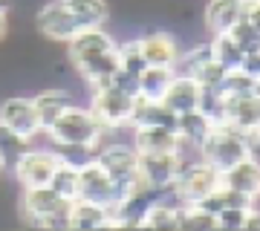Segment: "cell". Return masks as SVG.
Instances as JSON below:
<instances>
[{
    "label": "cell",
    "mask_w": 260,
    "mask_h": 231,
    "mask_svg": "<svg viewBox=\"0 0 260 231\" xmlns=\"http://www.w3.org/2000/svg\"><path fill=\"white\" fill-rule=\"evenodd\" d=\"M257 203H260V194H257Z\"/></svg>",
    "instance_id": "obj_43"
},
{
    "label": "cell",
    "mask_w": 260,
    "mask_h": 231,
    "mask_svg": "<svg viewBox=\"0 0 260 231\" xmlns=\"http://www.w3.org/2000/svg\"><path fill=\"white\" fill-rule=\"evenodd\" d=\"M67 208H70V203H64L49 185H29L20 194V214H26L35 225H41L44 220L67 211Z\"/></svg>",
    "instance_id": "obj_11"
},
{
    "label": "cell",
    "mask_w": 260,
    "mask_h": 231,
    "mask_svg": "<svg viewBox=\"0 0 260 231\" xmlns=\"http://www.w3.org/2000/svg\"><path fill=\"white\" fill-rule=\"evenodd\" d=\"M95 162L110 174V179L119 185L121 194H130L133 188L142 185L139 176V153L133 145H99L95 150Z\"/></svg>",
    "instance_id": "obj_5"
},
{
    "label": "cell",
    "mask_w": 260,
    "mask_h": 231,
    "mask_svg": "<svg viewBox=\"0 0 260 231\" xmlns=\"http://www.w3.org/2000/svg\"><path fill=\"white\" fill-rule=\"evenodd\" d=\"M223 75H225V70L217 61H208V64L200 70V73L194 75L197 81H200V87H220V81H223Z\"/></svg>",
    "instance_id": "obj_36"
},
{
    "label": "cell",
    "mask_w": 260,
    "mask_h": 231,
    "mask_svg": "<svg viewBox=\"0 0 260 231\" xmlns=\"http://www.w3.org/2000/svg\"><path fill=\"white\" fill-rule=\"evenodd\" d=\"M243 231H260V208L257 205L249 208V214H246V228Z\"/></svg>",
    "instance_id": "obj_38"
},
{
    "label": "cell",
    "mask_w": 260,
    "mask_h": 231,
    "mask_svg": "<svg viewBox=\"0 0 260 231\" xmlns=\"http://www.w3.org/2000/svg\"><path fill=\"white\" fill-rule=\"evenodd\" d=\"M64 6L75 15V20L81 23V29L104 26L107 18H110V6H107V0H64Z\"/></svg>",
    "instance_id": "obj_23"
},
{
    "label": "cell",
    "mask_w": 260,
    "mask_h": 231,
    "mask_svg": "<svg viewBox=\"0 0 260 231\" xmlns=\"http://www.w3.org/2000/svg\"><path fill=\"white\" fill-rule=\"evenodd\" d=\"M32 104H35L41 130L47 133V130L58 121V116H61L70 104H73V92L61 90V87H49V90H41L38 95H32Z\"/></svg>",
    "instance_id": "obj_19"
},
{
    "label": "cell",
    "mask_w": 260,
    "mask_h": 231,
    "mask_svg": "<svg viewBox=\"0 0 260 231\" xmlns=\"http://www.w3.org/2000/svg\"><path fill=\"white\" fill-rule=\"evenodd\" d=\"M67 220H70V231H99L110 228V208H104L90 200H73L67 208Z\"/></svg>",
    "instance_id": "obj_16"
},
{
    "label": "cell",
    "mask_w": 260,
    "mask_h": 231,
    "mask_svg": "<svg viewBox=\"0 0 260 231\" xmlns=\"http://www.w3.org/2000/svg\"><path fill=\"white\" fill-rule=\"evenodd\" d=\"M251 78L249 73H243V70H225L223 81H220V87L217 90L223 92V95H246V92H251Z\"/></svg>",
    "instance_id": "obj_33"
},
{
    "label": "cell",
    "mask_w": 260,
    "mask_h": 231,
    "mask_svg": "<svg viewBox=\"0 0 260 231\" xmlns=\"http://www.w3.org/2000/svg\"><path fill=\"white\" fill-rule=\"evenodd\" d=\"M136 153H182V139L168 127H133Z\"/></svg>",
    "instance_id": "obj_17"
},
{
    "label": "cell",
    "mask_w": 260,
    "mask_h": 231,
    "mask_svg": "<svg viewBox=\"0 0 260 231\" xmlns=\"http://www.w3.org/2000/svg\"><path fill=\"white\" fill-rule=\"evenodd\" d=\"M9 6H12V0H0V15H9Z\"/></svg>",
    "instance_id": "obj_41"
},
{
    "label": "cell",
    "mask_w": 260,
    "mask_h": 231,
    "mask_svg": "<svg viewBox=\"0 0 260 231\" xmlns=\"http://www.w3.org/2000/svg\"><path fill=\"white\" fill-rule=\"evenodd\" d=\"M139 46L150 67H174L179 58L177 38L165 29H148L145 35H139Z\"/></svg>",
    "instance_id": "obj_13"
},
{
    "label": "cell",
    "mask_w": 260,
    "mask_h": 231,
    "mask_svg": "<svg viewBox=\"0 0 260 231\" xmlns=\"http://www.w3.org/2000/svg\"><path fill=\"white\" fill-rule=\"evenodd\" d=\"M0 174H3V162H0Z\"/></svg>",
    "instance_id": "obj_42"
},
{
    "label": "cell",
    "mask_w": 260,
    "mask_h": 231,
    "mask_svg": "<svg viewBox=\"0 0 260 231\" xmlns=\"http://www.w3.org/2000/svg\"><path fill=\"white\" fill-rule=\"evenodd\" d=\"M9 35V15H0V41Z\"/></svg>",
    "instance_id": "obj_39"
},
{
    "label": "cell",
    "mask_w": 260,
    "mask_h": 231,
    "mask_svg": "<svg viewBox=\"0 0 260 231\" xmlns=\"http://www.w3.org/2000/svg\"><path fill=\"white\" fill-rule=\"evenodd\" d=\"M162 191L165 188H153V185L142 182L139 188H133L130 194H124L110 208V228H142L150 205L162 196Z\"/></svg>",
    "instance_id": "obj_6"
},
{
    "label": "cell",
    "mask_w": 260,
    "mask_h": 231,
    "mask_svg": "<svg viewBox=\"0 0 260 231\" xmlns=\"http://www.w3.org/2000/svg\"><path fill=\"white\" fill-rule=\"evenodd\" d=\"M214 188H220V171L211 168L208 162L197 156H182V165H179L174 182H171V191L182 200L185 205L200 203L203 196H208Z\"/></svg>",
    "instance_id": "obj_3"
},
{
    "label": "cell",
    "mask_w": 260,
    "mask_h": 231,
    "mask_svg": "<svg viewBox=\"0 0 260 231\" xmlns=\"http://www.w3.org/2000/svg\"><path fill=\"white\" fill-rule=\"evenodd\" d=\"M246 214H249V208H223V211L217 214V228L243 231L246 228Z\"/></svg>",
    "instance_id": "obj_34"
},
{
    "label": "cell",
    "mask_w": 260,
    "mask_h": 231,
    "mask_svg": "<svg viewBox=\"0 0 260 231\" xmlns=\"http://www.w3.org/2000/svg\"><path fill=\"white\" fill-rule=\"evenodd\" d=\"M243 18L260 32V0H246V3H243Z\"/></svg>",
    "instance_id": "obj_37"
},
{
    "label": "cell",
    "mask_w": 260,
    "mask_h": 231,
    "mask_svg": "<svg viewBox=\"0 0 260 231\" xmlns=\"http://www.w3.org/2000/svg\"><path fill=\"white\" fill-rule=\"evenodd\" d=\"M35 26L38 32L49 41H70L75 32H81V23L75 15L64 6V0H47L41 9L35 12Z\"/></svg>",
    "instance_id": "obj_8"
},
{
    "label": "cell",
    "mask_w": 260,
    "mask_h": 231,
    "mask_svg": "<svg viewBox=\"0 0 260 231\" xmlns=\"http://www.w3.org/2000/svg\"><path fill=\"white\" fill-rule=\"evenodd\" d=\"M116 52H119V64L124 67V70H130V73L139 75L142 70L148 67V61H145V55H142L139 38H127V41L116 44Z\"/></svg>",
    "instance_id": "obj_30"
},
{
    "label": "cell",
    "mask_w": 260,
    "mask_h": 231,
    "mask_svg": "<svg viewBox=\"0 0 260 231\" xmlns=\"http://www.w3.org/2000/svg\"><path fill=\"white\" fill-rule=\"evenodd\" d=\"M208 61H214V52H211V41H200V44H191L185 52H179L177 64H174V73H182V75H197Z\"/></svg>",
    "instance_id": "obj_25"
},
{
    "label": "cell",
    "mask_w": 260,
    "mask_h": 231,
    "mask_svg": "<svg viewBox=\"0 0 260 231\" xmlns=\"http://www.w3.org/2000/svg\"><path fill=\"white\" fill-rule=\"evenodd\" d=\"M174 78V67H145L139 73V98H150V102H162L168 84Z\"/></svg>",
    "instance_id": "obj_22"
},
{
    "label": "cell",
    "mask_w": 260,
    "mask_h": 231,
    "mask_svg": "<svg viewBox=\"0 0 260 231\" xmlns=\"http://www.w3.org/2000/svg\"><path fill=\"white\" fill-rule=\"evenodd\" d=\"M197 110H200V113L205 116V119L211 121V127H217V124H225V121H229V107H225V95H223L220 90H217V87H203Z\"/></svg>",
    "instance_id": "obj_26"
},
{
    "label": "cell",
    "mask_w": 260,
    "mask_h": 231,
    "mask_svg": "<svg viewBox=\"0 0 260 231\" xmlns=\"http://www.w3.org/2000/svg\"><path fill=\"white\" fill-rule=\"evenodd\" d=\"M49 188L55 191L64 203H73L78 200L81 194V182H78V168H70V165H58L52 179H49Z\"/></svg>",
    "instance_id": "obj_27"
},
{
    "label": "cell",
    "mask_w": 260,
    "mask_h": 231,
    "mask_svg": "<svg viewBox=\"0 0 260 231\" xmlns=\"http://www.w3.org/2000/svg\"><path fill=\"white\" fill-rule=\"evenodd\" d=\"M177 121H179V116L174 110H168L162 102L139 98L136 110H133V119H130V127H168L177 133Z\"/></svg>",
    "instance_id": "obj_21"
},
{
    "label": "cell",
    "mask_w": 260,
    "mask_h": 231,
    "mask_svg": "<svg viewBox=\"0 0 260 231\" xmlns=\"http://www.w3.org/2000/svg\"><path fill=\"white\" fill-rule=\"evenodd\" d=\"M211 52H214V61L223 67V70H240L243 58H246V52L237 46V41L229 32L211 35Z\"/></svg>",
    "instance_id": "obj_24"
},
{
    "label": "cell",
    "mask_w": 260,
    "mask_h": 231,
    "mask_svg": "<svg viewBox=\"0 0 260 231\" xmlns=\"http://www.w3.org/2000/svg\"><path fill=\"white\" fill-rule=\"evenodd\" d=\"M251 95L260 102V75H254V81H251Z\"/></svg>",
    "instance_id": "obj_40"
},
{
    "label": "cell",
    "mask_w": 260,
    "mask_h": 231,
    "mask_svg": "<svg viewBox=\"0 0 260 231\" xmlns=\"http://www.w3.org/2000/svg\"><path fill=\"white\" fill-rule=\"evenodd\" d=\"M220 185L232 188V191H240V194L251 196L257 203V194H260V159L251 153V156L240 159L237 165L225 168L220 174Z\"/></svg>",
    "instance_id": "obj_14"
},
{
    "label": "cell",
    "mask_w": 260,
    "mask_h": 231,
    "mask_svg": "<svg viewBox=\"0 0 260 231\" xmlns=\"http://www.w3.org/2000/svg\"><path fill=\"white\" fill-rule=\"evenodd\" d=\"M0 124L9 127L12 133H18L20 139H26V142H32L38 133H44L29 95H12L0 104Z\"/></svg>",
    "instance_id": "obj_9"
},
{
    "label": "cell",
    "mask_w": 260,
    "mask_h": 231,
    "mask_svg": "<svg viewBox=\"0 0 260 231\" xmlns=\"http://www.w3.org/2000/svg\"><path fill=\"white\" fill-rule=\"evenodd\" d=\"M113 130L104 127L90 107H78V104H70L58 116L55 124L47 130L49 142H58V145H87V148L104 145V139Z\"/></svg>",
    "instance_id": "obj_2"
},
{
    "label": "cell",
    "mask_w": 260,
    "mask_h": 231,
    "mask_svg": "<svg viewBox=\"0 0 260 231\" xmlns=\"http://www.w3.org/2000/svg\"><path fill=\"white\" fill-rule=\"evenodd\" d=\"M254 153V136L237 130L234 124H217V127L208 130V136L200 142L197 148V156L208 162L211 168H217L223 174L225 168L237 165L240 159L251 156Z\"/></svg>",
    "instance_id": "obj_1"
},
{
    "label": "cell",
    "mask_w": 260,
    "mask_h": 231,
    "mask_svg": "<svg viewBox=\"0 0 260 231\" xmlns=\"http://www.w3.org/2000/svg\"><path fill=\"white\" fill-rule=\"evenodd\" d=\"M182 165V153H139V176L145 185L171 188Z\"/></svg>",
    "instance_id": "obj_12"
},
{
    "label": "cell",
    "mask_w": 260,
    "mask_h": 231,
    "mask_svg": "<svg viewBox=\"0 0 260 231\" xmlns=\"http://www.w3.org/2000/svg\"><path fill=\"white\" fill-rule=\"evenodd\" d=\"M26 139H20L18 133H12L9 127L0 124V162H3V168H12V162L26 150Z\"/></svg>",
    "instance_id": "obj_31"
},
{
    "label": "cell",
    "mask_w": 260,
    "mask_h": 231,
    "mask_svg": "<svg viewBox=\"0 0 260 231\" xmlns=\"http://www.w3.org/2000/svg\"><path fill=\"white\" fill-rule=\"evenodd\" d=\"M136 102H139V95L121 92L116 87H110V84H99V87H93L90 110L99 116V121L107 130H121V127H130Z\"/></svg>",
    "instance_id": "obj_4"
},
{
    "label": "cell",
    "mask_w": 260,
    "mask_h": 231,
    "mask_svg": "<svg viewBox=\"0 0 260 231\" xmlns=\"http://www.w3.org/2000/svg\"><path fill=\"white\" fill-rule=\"evenodd\" d=\"M52 150L58 153V162L70 168H84L95 162V150L99 148H87V145H58L52 142Z\"/></svg>",
    "instance_id": "obj_29"
},
{
    "label": "cell",
    "mask_w": 260,
    "mask_h": 231,
    "mask_svg": "<svg viewBox=\"0 0 260 231\" xmlns=\"http://www.w3.org/2000/svg\"><path fill=\"white\" fill-rule=\"evenodd\" d=\"M225 107H229V121L225 124H234L237 130L254 136L260 130V102L246 92V95H225Z\"/></svg>",
    "instance_id": "obj_18"
},
{
    "label": "cell",
    "mask_w": 260,
    "mask_h": 231,
    "mask_svg": "<svg viewBox=\"0 0 260 231\" xmlns=\"http://www.w3.org/2000/svg\"><path fill=\"white\" fill-rule=\"evenodd\" d=\"M229 35L237 41V46H240L243 52L249 55V52H260V32L254 26H251L246 18H240L237 23H234L232 29H229Z\"/></svg>",
    "instance_id": "obj_32"
},
{
    "label": "cell",
    "mask_w": 260,
    "mask_h": 231,
    "mask_svg": "<svg viewBox=\"0 0 260 231\" xmlns=\"http://www.w3.org/2000/svg\"><path fill=\"white\" fill-rule=\"evenodd\" d=\"M243 3L246 0H208L203 12V23L211 35L229 32L243 18Z\"/></svg>",
    "instance_id": "obj_20"
},
{
    "label": "cell",
    "mask_w": 260,
    "mask_h": 231,
    "mask_svg": "<svg viewBox=\"0 0 260 231\" xmlns=\"http://www.w3.org/2000/svg\"><path fill=\"white\" fill-rule=\"evenodd\" d=\"M78 182H81V194L78 196L81 200H90V203H99L104 208H113L124 196L119 191V185L113 182L110 174L99 162H90V165L78 168Z\"/></svg>",
    "instance_id": "obj_10"
},
{
    "label": "cell",
    "mask_w": 260,
    "mask_h": 231,
    "mask_svg": "<svg viewBox=\"0 0 260 231\" xmlns=\"http://www.w3.org/2000/svg\"><path fill=\"white\" fill-rule=\"evenodd\" d=\"M179 228L182 231H220L217 228V217L208 214L205 208H200V205H182Z\"/></svg>",
    "instance_id": "obj_28"
},
{
    "label": "cell",
    "mask_w": 260,
    "mask_h": 231,
    "mask_svg": "<svg viewBox=\"0 0 260 231\" xmlns=\"http://www.w3.org/2000/svg\"><path fill=\"white\" fill-rule=\"evenodd\" d=\"M200 81H197L194 75H182V73H174L171 84H168L165 95H162V104H165L168 110H174L177 116L182 113H191L197 110V104H200Z\"/></svg>",
    "instance_id": "obj_15"
},
{
    "label": "cell",
    "mask_w": 260,
    "mask_h": 231,
    "mask_svg": "<svg viewBox=\"0 0 260 231\" xmlns=\"http://www.w3.org/2000/svg\"><path fill=\"white\" fill-rule=\"evenodd\" d=\"M104 84H110V87H116V90H121V92H130V95H139V75L124 70V67H119Z\"/></svg>",
    "instance_id": "obj_35"
},
{
    "label": "cell",
    "mask_w": 260,
    "mask_h": 231,
    "mask_svg": "<svg viewBox=\"0 0 260 231\" xmlns=\"http://www.w3.org/2000/svg\"><path fill=\"white\" fill-rule=\"evenodd\" d=\"M58 165L61 162L52 148H26L12 162V171L20 188H29V185H49Z\"/></svg>",
    "instance_id": "obj_7"
}]
</instances>
